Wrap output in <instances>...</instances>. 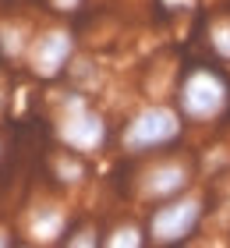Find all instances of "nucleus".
Returning <instances> with one entry per match:
<instances>
[{
  "instance_id": "1",
  "label": "nucleus",
  "mask_w": 230,
  "mask_h": 248,
  "mask_svg": "<svg viewBox=\"0 0 230 248\" xmlns=\"http://www.w3.org/2000/svg\"><path fill=\"white\" fill-rule=\"evenodd\" d=\"M53 135L64 149L82 153V156H99L110 145V121L89 103V93L67 89L57 96V117H53Z\"/></svg>"
},
{
  "instance_id": "2",
  "label": "nucleus",
  "mask_w": 230,
  "mask_h": 248,
  "mask_svg": "<svg viewBox=\"0 0 230 248\" xmlns=\"http://www.w3.org/2000/svg\"><path fill=\"white\" fill-rule=\"evenodd\" d=\"M184 114L177 110V103H142L138 110H131L128 121L121 128V149L128 156H156L167 153L170 145H177L184 139Z\"/></svg>"
},
{
  "instance_id": "3",
  "label": "nucleus",
  "mask_w": 230,
  "mask_h": 248,
  "mask_svg": "<svg viewBox=\"0 0 230 248\" xmlns=\"http://www.w3.org/2000/svg\"><path fill=\"white\" fill-rule=\"evenodd\" d=\"M205 195L202 191H181V195L167 199V202H156L149 206V217H145V238L153 248H177V245H188L195 234L202 231L205 223Z\"/></svg>"
},
{
  "instance_id": "4",
  "label": "nucleus",
  "mask_w": 230,
  "mask_h": 248,
  "mask_svg": "<svg viewBox=\"0 0 230 248\" xmlns=\"http://www.w3.org/2000/svg\"><path fill=\"white\" fill-rule=\"evenodd\" d=\"M174 103L188 124H216L230 110V82L220 67L191 64L174 89Z\"/></svg>"
},
{
  "instance_id": "5",
  "label": "nucleus",
  "mask_w": 230,
  "mask_h": 248,
  "mask_svg": "<svg viewBox=\"0 0 230 248\" xmlns=\"http://www.w3.org/2000/svg\"><path fill=\"white\" fill-rule=\"evenodd\" d=\"M195 188V163L188 156H163L156 153L135 177V199L145 202V206H156V202H167L181 195V191Z\"/></svg>"
},
{
  "instance_id": "6",
  "label": "nucleus",
  "mask_w": 230,
  "mask_h": 248,
  "mask_svg": "<svg viewBox=\"0 0 230 248\" xmlns=\"http://www.w3.org/2000/svg\"><path fill=\"white\" fill-rule=\"evenodd\" d=\"M75 50H78L75 32L64 29V25H50V29H43V32L32 36L25 64H29V71L36 78H43V82H57L61 75H67V67L75 61Z\"/></svg>"
},
{
  "instance_id": "7",
  "label": "nucleus",
  "mask_w": 230,
  "mask_h": 248,
  "mask_svg": "<svg viewBox=\"0 0 230 248\" xmlns=\"http://www.w3.org/2000/svg\"><path fill=\"white\" fill-rule=\"evenodd\" d=\"M21 231L32 245H64V238L71 234V209L64 202L43 199L36 206H29Z\"/></svg>"
},
{
  "instance_id": "8",
  "label": "nucleus",
  "mask_w": 230,
  "mask_h": 248,
  "mask_svg": "<svg viewBox=\"0 0 230 248\" xmlns=\"http://www.w3.org/2000/svg\"><path fill=\"white\" fill-rule=\"evenodd\" d=\"M53 177L61 185H82L85 177H89V167H85V156L82 153H71V149H64L61 145V153L53 156Z\"/></svg>"
},
{
  "instance_id": "9",
  "label": "nucleus",
  "mask_w": 230,
  "mask_h": 248,
  "mask_svg": "<svg viewBox=\"0 0 230 248\" xmlns=\"http://www.w3.org/2000/svg\"><path fill=\"white\" fill-rule=\"evenodd\" d=\"M205 43H209L213 57L230 64V15H216L205 29Z\"/></svg>"
},
{
  "instance_id": "10",
  "label": "nucleus",
  "mask_w": 230,
  "mask_h": 248,
  "mask_svg": "<svg viewBox=\"0 0 230 248\" xmlns=\"http://www.w3.org/2000/svg\"><path fill=\"white\" fill-rule=\"evenodd\" d=\"M103 245H110V248H121V245L142 248V245H149V238H145V223L124 220V223H117V227H113L107 238H103Z\"/></svg>"
},
{
  "instance_id": "11",
  "label": "nucleus",
  "mask_w": 230,
  "mask_h": 248,
  "mask_svg": "<svg viewBox=\"0 0 230 248\" xmlns=\"http://www.w3.org/2000/svg\"><path fill=\"white\" fill-rule=\"evenodd\" d=\"M64 245H71V248H92V245H103V234H99V227L85 223V227H78V231L67 234Z\"/></svg>"
},
{
  "instance_id": "12",
  "label": "nucleus",
  "mask_w": 230,
  "mask_h": 248,
  "mask_svg": "<svg viewBox=\"0 0 230 248\" xmlns=\"http://www.w3.org/2000/svg\"><path fill=\"white\" fill-rule=\"evenodd\" d=\"M195 4H199V0H159V7H167L170 15H188Z\"/></svg>"
},
{
  "instance_id": "13",
  "label": "nucleus",
  "mask_w": 230,
  "mask_h": 248,
  "mask_svg": "<svg viewBox=\"0 0 230 248\" xmlns=\"http://www.w3.org/2000/svg\"><path fill=\"white\" fill-rule=\"evenodd\" d=\"M50 4L57 7V11H64V15H71V11H78L85 4V0H50Z\"/></svg>"
}]
</instances>
